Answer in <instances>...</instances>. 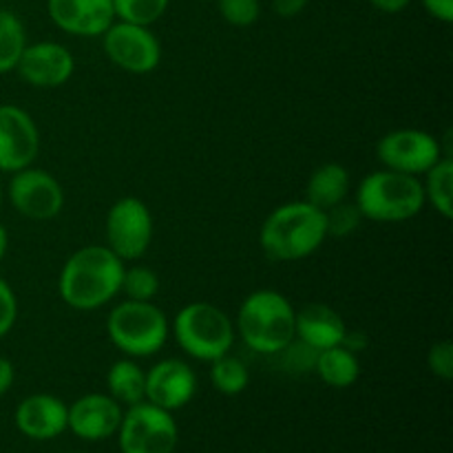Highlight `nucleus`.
<instances>
[{"label": "nucleus", "instance_id": "obj_1", "mask_svg": "<svg viewBox=\"0 0 453 453\" xmlns=\"http://www.w3.org/2000/svg\"><path fill=\"white\" fill-rule=\"evenodd\" d=\"M127 264L106 246L93 243L75 250L65 261L58 277L62 303L80 312H93L119 295Z\"/></svg>", "mask_w": 453, "mask_h": 453}, {"label": "nucleus", "instance_id": "obj_2", "mask_svg": "<svg viewBox=\"0 0 453 453\" xmlns=\"http://www.w3.org/2000/svg\"><path fill=\"white\" fill-rule=\"evenodd\" d=\"M327 239L326 212L305 199L274 208L259 228V246L270 261L308 259Z\"/></svg>", "mask_w": 453, "mask_h": 453}, {"label": "nucleus", "instance_id": "obj_3", "mask_svg": "<svg viewBox=\"0 0 453 453\" xmlns=\"http://www.w3.org/2000/svg\"><path fill=\"white\" fill-rule=\"evenodd\" d=\"M295 317L296 310L286 295L261 288L239 305L234 332L248 349L270 358L296 336Z\"/></svg>", "mask_w": 453, "mask_h": 453}, {"label": "nucleus", "instance_id": "obj_4", "mask_svg": "<svg viewBox=\"0 0 453 453\" xmlns=\"http://www.w3.org/2000/svg\"><path fill=\"white\" fill-rule=\"evenodd\" d=\"M354 203L361 211L363 219L401 224L420 215L427 202L420 177L380 168L363 177Z\"/></svg>", "mask_w": 453, "mask_h": 453}, {"label": "nucleus", "instance_id": "obj_5", "mask_svg": "<svg viewBox=\"0 0 453 453\" xmlns=\"http://www.w3.org/2000/svg\"><path fill=\"white\" fill-rule=\"evenodd\" d=\"M106 336L127 358H149L171 339V321L155 301L124 299L106 317Z\"/></svg>", "mask_w": 453, "mask_h": 453}, {"label": "nucleus", "instance_id": "obj_6", "mask_svg": "<svg viewBox=\"0 0 453 453\" xmlns=\"http://www.w3.org/2000/svg\"><path fill=\"white\" fill-rule=\"evenodd\" d=\"M171 334L186 357L202 363H212L215 358L230 354L237 339L233 319L206 301L184 305L173 319Z\"/></svg>", "mask_w": 453, "mask_h": 453}, {"label": "nucleus", "instance_id": "obj_7", "mask_svg": "<svg viewBox=\"0 0 453 453\" xmlns=\"http://www.w3.org/2000/svg\"><path fill=\"white\" fill-rule=\"evenodd\" d=\"M153 233V212L140 197L118 199L106 212L104 246L124 264L142 259L149 252Z\"/></svg>", "mask_w": 453, "mask_h": 453}, {"label": "nucleus", "instance_id": "obj_8", "mask_svg": "<svg viewBox=\"0 0 453 453\" xmlns=\"http://www.w3.org/2000/svg\"><path fill=\"white\" fill-rule=\"evenodd\" d=\"M118 438L122 453H173L180 432L173 411L142 401L124 411Z\"/></svg>", "mask_w": 453, "mask_h": 453}, {"label": "nucleus", "instance_id": "obj_9", "mask_svg": "<svg viewBox=\"0 0 453 453\" xmlns=\"http://www.w3.org/2000/svg\"><path fill=\"white\" fill-rule=\"evenodd\" d=\"M100 38L106 58L119 71L131 75H149L162 62V44L150 27L115 20Z\"/></svg>", "mask_w": 453, "mask_h": 453}, {"label": "nucleus", "instance_id": "obj_10", "mask_svg": "<svg viewBox=\"0 0 453 453\" xmlns=\"http://www.w3.org/2000/svg\"><path fill=\"white\" fill-rule=\"evenodd\" d=\"M445 153L441 140L423 128H396L376 144V157L389 171L423 177Z\"/></svg>", "mask_w": 453, "mask_h": 453}, {"label": "nucleus", "instance_id": "obj_11", "mask_svg": "<svg viewBox=\"0 0 453 453\" xmlns=\"http://www.w3.org/2000/svg\"><path fill=\"white\" fill-rule=\"evenodd\" d=\"M7 197L13 211L31 221L56 219L66 202L60 181L49 171L35 166L12 173Z\"/></svg>", "mask_w": 453, "mask_h": 453}, {"label": "nucleus", "instance_id": "obj_12", "mask_svg": "<svg viewBox=\"0 0 453 453\" xmlns=\"http://www.w3.org/2000/svg\"><path fill=\"white\" fill-rule=\"evenodd\" d=\"M40 153L35 119L16 104H0V173H18L34 166Z\"/></svg>", "mask_w": 453, "mask_h": 453}, {"label": "nucleus", "instance_id": "obj_13", "mask_svg": "<svg viewBox=\"0 0 453 453\" xmlns=\"http://www.w3.org/2000/svg\"><path fill=\"white\" fill-rule=\"evenodd\" d=\"M75 58L65 44L53 40L27 44L16 73L34 88H60L73 78Z\"/></svg>", "mask_w": 453, "mask_h": 453}, {"label": "nucleus", "instance_id": "obj_14", "mask_svg": "<svg viewBox=\"0 0 453 453\" xmlns=\"http://www.w3.org/2000/svg\"><path fill=\"white\" fill-rule=\"evenodd\" d=\"M197 394V374L181 358H164L146 372V401L166 411L188 405Z\"/></svg>", "mask_w": 453, "mask_h": 453}, {"label": "nucleus", "instance_id": "obj_15", "mask_svg": "<svg viewBox=\"0 0 453 453\" xmlns=\"http://www.w3.org/2000/svg\"><path fill=\"white\" fill-rule=\"evenodd\" d=\"M53 25L78 38H100L115 22L113 0H47Z\"/></svg>", "mask_w": 453, "mask_h": 453}, {"label": "nucleus", "instance_id": "obj_16", "mask_svg": "<svg viewBox=\"0 0 453 453\" xmlns=\"http://www.w3.org/2000/svg\"><path fill=\"white\" fill-rule=\"evenodd\" d=\"M122 416V405L109 394H87L69 405L66 429L82 441H106L118 434Z\"/></svg>", "mask_w": 453, "mask_h": 453}, {"label": "nucleus", "instance_id": "obj_17", "mask_svg": "<svg viewBox=\"0 0 453 453\" xmlns=\"http://www.w3.org/2000/svg\"><path fill=\"white\" fill-rule=\"evenodd\" d=\"M69 405L51 394H34L16 407V427L31 441H53L66 432Z\"/></svg>", "mask_w": 453, "mask_h": 453}, {"label": "nucleus", "instance_id": "obj_18", "mask_svg": "<svg viewBox=\"0 0 453 453\" xmlns=\"http://www.w3.org/2000/svg\"><path fill=\"white\" fill-rule=\"evenodd\" d=\"M295 332L296 339L321 352V349L341 345L348 332V323L332 305L308 303L296 310Z\"/></svg>", "mask_w": 453, "mask_h": 453}, {"label": "nucleus", "instance_id": "obj_19", "mask_svg": "<svg viewBox=\"0 0 453 453\" xmlns=\"http://www.w3.org/2000/svg\"><path fill=\"white\" fill-rule=\"evenodd\" d=\"M349 193V171L339 162H326L314 168L305 184V202L319 211H330L336 203L345 202Z\"/></svg>", "mask_w": 453, "mask_h": 453}, {"label": "nucleus", "instance_id": "obj_20", "mask_svg": "<svg viewBox=\"0 0 453 453\" xmlns=\"http://www.w3.org/2000/svg\"><path fill=\"white\" fill-rule=\"evenodd\" d=\"M314 374L327 388L348 389L361 379V361H358V354L349 352L343 345H334V348H327L319 352Z\"/></svg>", "mask_w": 453, "mask_h": 453}, {"label": "nucleus", "instance_id": "obj_21", "mask_svg": "<svg viewBox=\"0 0 453 453\" xmlns=\"http://www.w3.org/2000/svg\"><path fill=\"white\" fill-rule=\"evenodd\" d=\"M106 388L109 396L115 398L119 405H137L146 401V372L137 365L135 358L124 357L109 367Z\"/></svg>", "mask_w": 453, "mask_h": 453}, {"label": "nucleus", "instance_id": "obj_22", "mask_svg": "<svg viewBox=\"0 0 453 453\" xmlns=\"http://www.w3.org/2000/svg\"><path fill=\"white\" fill-rule=\"evenodd\" d=\"M423 190L425 202L436 208L442 219H453V159L451 155H442L427 173H425Z\"/></svg>", "mask_w": 453, "mask_h": 453}, {"label": "nucleus", "instance_id": "obj_23", "mask_svg": "<svg viewBox=\"0 0 453 453\" xmlns=\"http://www.w3.org/2000/svg\"><path fill=\"white\" fill-rule=\"evenodd\" d=\"M27 31L12 9H0V75L16 71L27 47Z\"/></svg>", "mask_w": 453, "mask_h": 453}, {"label": "nucleus", "instance_id": "obj_24", "mask_svg": "<svg viewBox=\"0 0 453 453\" xmlns=\"http://www.w3.org/2000/svg\"><path fill=\"white\" fill-rule=\"evenodd\" d=\"M211 383L224 396H237V394L246 392L248 383H250V372L242 358L224 354L211 363Z\"/></svg>", "mask_w": 453, "mask_h": 453}, {"label": "nucleus", "instance_id": "obj_25", "mask_svg": "<svg viewBox=\"0 0 453 453\" xmlns=\"http://www.w3.org/2000/svg\"><path fill=\"white\" fill-rule=\"evenodd\" d=\"M171 7V0H113L115 20L153 27Z\"/></svg>", "mask_w": 453, "mask_h": 453}, {"label": "nucleus", "instance_id": "obj_26", "mask_svg": "<svg viewBox=\"0 0 453 453\" xmlns=\"http://www.w3.org/2000/svg\"><path fill=\"white\" fill-rule=\"evenodd\" d=\"M119 295L133 301H155L159 295V277L149 265H131L124 268Z\"/></svg>", "mask_w": 453, "mask_h": 453}, {"label": "nucleus", "instance_id": "obj_27", "mask_svg": "<svg viewBox=\"0 0 453 453\" xmlns=\"http://www.w3.org/2000/svg\"><path fill=\"white\" fill-rule=\"evenodd\" d=\"M317 357H319V349H314L312 345L303 343L295 336L281 352H277L274 357L270 358H277L279 367H281L286 374H310L314 372V365H317Z\"/></svg>", "mask_w": 453, "mask_h": 453}, {"label": "nucleus", "instance_id": "obj_28", "mask_svg": "<svg viewBox=\"0 0 453 453\" xmlns=\"http://www.w3.org/2000/svg\"><path fill=\"white\" fill-rule=\"evenodd\" d=\"M363 224V215L354 202H341L326 211V226H327V237H348V234L357 233L358 226Z\"/></svg>", "mask_w": 453, "mask_h": 453}, {"label": "nucleus", "instance_id": "obj_29", "mask_svg": "<svg viewBox=\"0 0 453 453\" xmlns=\"http://www.w3.org/2000/svg\"><path fill=\"white\" fill-rule=\"evenodd\" d=\"M217 9H219L221 18L228 25L239 27H252L261 16V3L259 0H215Z\"/></svg>", "mask_w": 453, "mask_h": 453}, {"label": "nucleus", "instance_id": "obj_30", "mask_svg": "<svg viewBox=\"0 0 453 453\" xmlns=\"http://www.w3.org/2000/svg\"><path fill=\"white\" fill-rule=\"evenodd\" d=\"M427 367L436 379H453V343L449 339L436 341L427 352Z\"/></svg>", "mask_w": 453, "mask_h": 453}, {"label": "nucleus", "instance_id": "obj_31", "mask_svg": "<svg viewBox=\"0 0 453 453\" xmlns=\"http://www.w3.org/2000/svg\"><path fill=\"white\" fill-rule=\"evenodd\" d=\"M18 321V296L13 288L0 277V339L13 330Z\"/></svg>", "mask_w": 453, "mask_h": 453}, {"label": "nucleus", "instance_id": "obj_32", "mask_svg": "<svg viewBox=\"0 0 453 453\" xmlns=\"http://www.w3.org/2000/svg\"><path fill=\"white\" fill-rule=\"evenodd\" d=\"M420 3H423L425 12L436 18L438 22H445V25L453 22V0H420Z\"/></svg>", "mask_w": 453, "mask_h": 453}, {"label": "nucleus", "instance_id": "obj_33", "mask_svg": "<svg viewBox=\"0 0 453 453\" xmlns=\"http://www.w3.org/2000/svg\"><path fill=\"white\" fill-rule=\"evenodd\" d=\"M273 9L277 16L281 18H295L299 13L305 12V7L310 4V0H270Z\"/></svg>", "mask_w": 453, "mask_h": 453}, {"label": "nucleus", "instance_id": "obj_34", "mask_svg": "<svg viewBox=\"0 0 453 453\" xmlns=\"http://www.w3.org/2000/svg\"><path fill=\"white\" fill-rule=\"evenodd\" d=\"M367 343H370V341H367L365 332H361V330H349V327H348V332H345L343 341H341V345H343V348H348L349 352H354V354L365 352Z\"/></svg>", "mask_w": 453, "mask_h": 453}, {"label": "nucleus", "instance_id": "obj_35", "mask_svg": "<svg viewBox=\"0 0 453 453\" xmlns=\"http://www.w3.org/2000/svg\"><path fill=\"white\" fill-rule=\"evenodd\" d=\"M13 379H16V370H13V363L9 358L0 357V396L12 389Z\"/></svg>", "mask_w": 453, "mask_h": 453}, {"label": "nucleus", "instance_id": "obj_36", "mask_svg": "<svg viewBox=\"0 0 453 453\" xmlns=\"http://www.w3.org/2000/svg\"><path fill=\"white\" fill-rule=\"evenodd\" d=\"M370 4L383 13H401L410 7L411 0H370Z\"/></svg>", "mask_w": 453, "mask_h": 453}, {"label": "nucleus", "instance_id": "obj_37", "mask_svg": "<svg viewBox=\"0 0 453 453\" xmlns=\"http://www.w3.org/2000/svg\"><path fill=\"white\" fill-rule=\"evenodd\" d=\"M7 250H9V233H7V228L0 224V261L4 259Z\"/></svg>", "mask_w": 453, "mask_h": 453}, {"label": "nucleus", "instance_id": "obj_38", "mask_svg": "<svg viewBox=\"0 0 453 453\" xmlns=\"http://www.w3.org/2000/svg\"><path fill=\"white\" fill-rule=\"evenodd\" d=\"M0 203H3V186H0Z\"/></svg>", "mask_w": 453, "mask_h": 453}]
</instances>
